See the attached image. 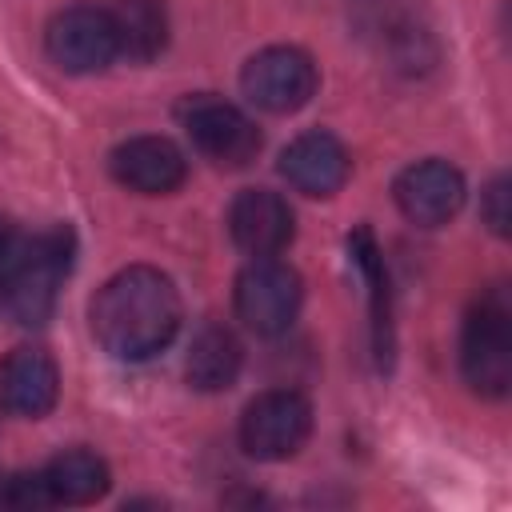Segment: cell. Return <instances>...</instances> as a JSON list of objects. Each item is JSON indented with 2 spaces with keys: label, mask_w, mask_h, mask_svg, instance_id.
Returning <instances> with one entry per match:
<instances>
[{
  "label": "cell",
  "mask_w": 512,
  "mask_h": 512,
  "mask_svg": "<svg viewBox=\"0 0 512 512\" xmlns=\"http://www.w3.org/2000/svg\"><path fill=\"white\" fill-rule=\"evenodd\" d=\"M72 268V232H12L0 228V304L20 324H44Z\"/></svg>",
  "instance_id": "obj_2"
},
{
  "label": "cell",
  "mask_w": 512,
  "mask_h": 512,
  "mask_svg": "<svg viewBox=\"0 0 512 512\" xmlns=\"http://www.w3.org/2000/svg\"><path fill=\"white\" fill-rule=\"evenodd\" d=\"M228 232L248 256H280L296 236V216L280 192L244 188L228 208Z\"/></svg>",
  "instance_id": "obj_10"
},
{
  "label": "cell",
  "mask_w": 512,
  "mask_h": 512,
  "mask_svg": "<svg viewBox=\"0 0 512 512\" xmlns=\"http://www.w3.org/2000/svg\"><path fill=\"white\" fill-rule=\"evenodd\" d=\"M348 148L332 132H304L280 152V176L304 196H336L348 180Z\"/></svg>",
  "instance_id": "obj_12"
},
{
  "label": "cell",
  "mask_w": 512,
  "mask_h": 512,
  "mask_svg": "<svg viewBox=\"0 0 512 512\" xmlns=\"http://www.w3.org/2000/svg\"><path fill=\"white\" fill-rule=\"evenodd\" d=\"M396 204L400 212L420 224V228H436V224H448L460 204H464V176L444 164V160H420L412 168H404L396 176Z\"/></svg>",
  "instance_id": "obj_11"
},
{
  "label": "cell",
  "mask_w": 512,
  "mask_h": 512,
  "mask_svg": "<svg viewBox=\"0 0 512 512\" xmlns=\"http://www.w3.org/2000/svg\"><path fill=\"white\" fill-rule=\"evenodd\" d=\"M460 372L472 392L480 396H504L512 384V324L508 304L500 292H488L472 304L460 336Z\"/></svg>",
  "instance_id": "obj_3"
},
{
  "label": "cell",
  "mask_w": 512,
  "mask_h": 512,
  "mask_svg": "<svg viewBox=\"0 0 512 512\" xmlns=\"http://www.w3.org/2000/svg\"><path fill=\"white\" fill-rule=\"evenodd\" d=\"M0 504H8V496H4V476H0Z\"/></svg>",
  "instance_id": "obj_19"
},
{
  "label": "cell",
  "mask_w": 512,
  "mask_h": 512,
  "mask_svg": "<svg viewBox=\"0 0 512 512\" xmlns=\"http://www.w3.org/2000/svg\"><path fill=\"white\" fill-rule=\"evenodd\" d=\"M108 168H112L116 184H124L128 192H140V196H168L188 176V160L168 136H132V140L116 144L108 156Z\"/></svg>",
  "instance_id": "obj_9"
},
{
  "label": "cell",
  "mask_w": 512,
  "mask_h": 512,
  "mask_svg": "<svg viewBox=\"0 0 512 512\" xmlns=\"http://www.w3.org/2000/svg\"><path fill=\"white\" fill-rule=\"evenodd\" d=\"M508 180L504 176H496L492 184H488V192H484V220H488V228L496 232V236H504L508 232Z\"/></svg>",
  "instance_id": "obj_18"
},
{
  "label": "cell",
  "mask_w": 512,
  "mask_h": 512,
  "mask_svg": "<svg viewBox=\"0 0 512 512\" xmlns=\"http://www.w3.org/2000/svg\"><path fill=\"white\" fill-rule=\"evenodd\" d=\"M44 48L52 64L64 72H100L120 56L112 16L108 8H96V4H72L56 12L44 32Z\"/></svg>",
  "instance_id": "obj_8"
},
{
  "label": "cell",
  "mask_w": 512,
  "mask_h": 512,
  "mask_svg": "<svg viewBox=\"0 0 512 512\" xmlns=\"http://www.w3.org/2000/svg\"><path fill=\"white\" fill-rule=\"evenodd\" d=\"M108 464L88 448H68L48 460L44 484L52 504H92L108 492Z\"/></svg>",
  "instance_id": "obj_15"
},
{
  "label": "cell",
  "mask_w": 512,
  "mask_h": 512,
  "mask_svg": "<svg viewBox=\"0 0 512 512\" xmlns=\"http://www.w3.org/2000/svg\"><path fill=\"white\" fill-rule=\"evenodd\" d=\"M180 124L200 156H208L216 168H244L260 152L256 124L220 96H188L180 104Z\"/></svg>",
  "instance_id": "obj_6"
},
{
  "label": "cell",
  "mask_w": 512,
  "mask_h": 512,
  "mask_svg": "<svg viewBox=\"0 0 512 512\" xmlns=\"http://www.w3.org/2000/svg\"><path fill=\"white\" fill-rule=\"evenodd\" d=\"M304 300L300 272L276 256H252L236 276V316L256 336H280L296 320Z\"/></svg>",
  "instance_id": "obj_4"
},
{
  "label": "cell",
  "mask_w": 512,
  "mask_h": 512,
  "mask_svg": "<svg viewBox=\"0 0 512 512\" xmlns=\"http://www.w3.org/2000/svg\"><path fill=\"white\" fill-rule=\"evenodd\" d=\"M60 396V372L48 352L40 348H12L0 360V404L12 416L40 420L56 408Z\"/></svg>",
  "instance_id": "obj_13"
},
{
  "label": "cell",
  "mask_w": 512,
  "mask_h": 512,
  "mask_svg": "<svg viewBox=\"0 0 512 512\" xmlns=\"http://www.w3.org/2000/svg\"><path fill=\"white\" fill-rule=\"evenodd\" d=\"M312 436V404L296 388L260 392L240 416V444L256 460H288Z\"/></svg>",
  "instance_id": "obj_5"
},
{
  "label": "cell",
  "mask_w": 512,
  "mask_h": 512,
  "mask_svg": "<svg viewBox=\"0 0 512 512\" xmlns=\"http://www.w3.org/2000/svg\"><path fill=\"white\" fill-rule=\"evenodd\" d=\"M244 364V348L232 336V328L224 324H204L192 344H188V360H184V376L192 388L200 392H224L236 384Z\"/></svg>",
  "instance_id": "obj_14"
},
{
  "label": "cell",
  "mask_w": 512,
  "mask_h": 512,
  "mask_svg": "<svg viewBox=\"0 0 512 512\" xmlns=\"http://www.w3.org/2000/svg\"><path fill=\"white\" fill-rule=\"evenodd\" d=\"M96 344L116 360H152L180 332V292L148 264L120 268L88 308Z\"/></svg>",
  "instance_id": "obj_1"
},
{
  "label": "cell",
  "mask_w": 512,
  "mask_h": 512,
  "mask_svg": "<svg viewBox=\"0 0 512 512\" xmlns=\"http://www.w3.org/2000/svg\"><path fill=\"white\" fill-rule=\"evenodd\" d=\"M112 28H116V48L128 60H152L160 56L164 40H168V16L160 0H116L108 8Z\"/></svg>",
  "instance_id": "obj_16"
},
{
  "label": "cell",
  "mask_w": 512,
  "mask_h": 512,
  "mask_svg": "<svg viewBox=\"0 0 512 512\" xmlns=\"http://www.w3.org/2000/svg\"><path fill=\"white\" fill-rule=\"evenodd\" d=\"M316 84H320V76H316L312 56L292 44H272V48L256 52L240 72L244 96L256 108L276 112V116L304 108L316 96Z\"/></svg>",
  "instance_id": "obj_7"
},
{
  "label": "cell",
  "mask_w": 512,
  "mask_h": 512,
  "mask_svg": "<svg viewBox=\"0 0 512 512\" xmlns=\"http://www.w3.org/2000/svg\"><path fill=\"white\" fill-rule=\"evenodd\" d=\"M348 252H352L356 268L368 280V292H372V328H376V356L384 360L388 348H392V336H388V276H384V260H380V248H376V240H372L368 228H356L348 236Z\"/></svg>",
  "instance_id": "obj_17"
}]
</instances>
